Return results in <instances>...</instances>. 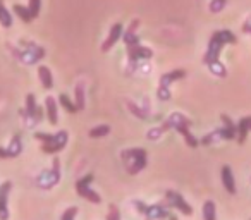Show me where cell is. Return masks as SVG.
I'll list each match as a JSON object with an SVG mask.
<instances>
[{"label":"cell","instance_id":"obj_16","mask_svg":"<svg viewBox=\"0 0 251 220\" xmlns=\"http://www.w3.org/2000/svg\"><path fill=\"white\" fill-rule=\"evenodd\" d=\"M23 114H25V116H28L29 119H33V117H35V114H36V100H35V95H33V93H29L28 97H26V110Z\"/></svg>","mask_w":251,"mask_h":220},{"label":"cell","instance_id":"obj_20","mask_svg":"<svg viewBox=\"0 0 251 220\" xmlns=\"http://www.w3.org/2000/svg\"><path fill=\"white\" fill-rule=\"evenodd\" d=\"M59 101H60V105H62V107L66 108V110H67L69 114L79 112V110H77V107H76V103H74V101H71V98L67 97V95H60V97H59Z\"/></svg>","mask_w":251,"mask_h":220},{"label":"cell","instance_id":"obj_30","mask_svg":"<svg viewBox=\"0 0 251 220\" xmlns=\"http://www.w3.org/2000/svg\"><path fill=\"white\" fill-rule=\"evenodd\" d=\"M127 107H129L131 110H133V114H134V116H136V117H140V119H145V117H147V116H145L143 112H141L140 108H138L136 105L133 103V101H127Z\"/></svg>","mask_w":251,"mask_h":220},{"label":"cell","instance_id":"obj_31","mask_svg":"<svg viewBox=\"0 0 251 220\" xmlns=\"http://www.w3.org/2000/svg\"><path fill=\"white\" fill-rule=\"evenodd\" d=\"M42 119H43V108L36 107V114H35V117H33V121H35V122H40Z\"/></svg>","mask_w":251,"mask_h":220},{"label":"cell","instance_id":"obj_17","mask_svg":"<svg viewBox=\"0 0 251 220\" xmlns=\"http://www.w3.org/2000/svg\"><path fill=\"white\" fill-rule=\"evenodd\" d=\"M9 153H11V158H16L19 157V153H21L23 150V145H21V138H19V134H16L14 138H12L11 145H9Z\"/></svg>","mask_w":251,"mask_h":220},{"label":"cell","instance_id":"obj_3","mask_svg":"<svg viewBox=\"0 0 251 220\" xmlns=\"http://www.w3.org/2000/svg\"><path fill=\"white\" fill-rule=\"evenodd\" d=\"M91 182H93V174H88V175H84V177H81L79 181L76 182V191H77V195H79L81 198H86L88 201L100 203L101 201L100 195H98V193H95L93 189L90 188Z\"/></svg>","mask_w":251,"mask_h":220},{"label":"cell","instance_id":"obj_12","mask_svg":"<svg viewBox=\"0 0 251 220\" xmlns=\"http://www.w3.org/2000/svg\"><path fill=\"white\" fill-rule=\"evenodd\" d=\"M38 77H40V83L43 84L45 90H52L53 86V77H52V73L47 66H40L38 67Z\"/></svg>","mask_w":251,"mask_h":220},{"label":"cell","instance_id":"obj_10","mask_svg":"<svg viewBox=\"0 0 251 220\" xmlns=\"http://www.w3.org/2000/svg\"><path fill=\"white\" fill-rule=\"evenodd\" d=\"M45 108H47V117H49L50 124L57 126L59 122V112H57V100L53 97L45 98Z\"/></svg>","mask_w":251,"mask_h":220},{"label":"cell","instance_id":"obj_29","mask_svg":"<svg viewBox=\"0 0 251 220\" xmlns=\"http://www.w3.org/2000/svg\"><path fill=\"white\" fill-rule=\"evenodd\" d=\"M158 98H160V100H169V98H171V91H169V88L158 86Z\"/></svg>","mask_w":251,"mask_h":220},{"label":"cell","instance_id":"obj_13","mask_svg":"<svg viewBox=\"0 0 251 220\" xmlns=\"http://www.w3.org/2000/svg\"><path fill=\"white\" fill-rule=\"evenodd\" d=\"M184 76H186L184 69H176V71H172V73H167L160 77V86L169 88V84L174 83V81H177V79H182Z\"/></svg>","mask_w":251,"mask_h":220},{"label":"cell","instance_id":"obj_27","mask_svg":"<svg viewBox=\"0 0 251 220\" xmlns=\"http://www.w3.org/2000/svg\"><path fill=\"white\" fill-rule=\"evenodd\" d=\"M107 220H121V213H119V208L115 205L108 206V215Z\"/></svg>","mask_w":251,"mask_h":220},{"label":"cell","instance_id":"obj_18","mask_svg":"<svg viewBox=\"0 0 251 220\" xmlns=\"http://www.w3.org/2000/svg\"><path fill=\"white\" fill-rule=\"evenodd\" d=\"M0 24L4 26V28H11L12 26V18L7 9H5L4 0H0Z\"/></svg>","mask_w":251,"mask_h":220},{"label":"cell","instance_id":"obj_7","mask_svg":"<svg viewBox=\"0 0 251 220\" xmlns=\"http://www.w3.org/2000/svg\"><path fill=\"white\" fill-rule=\"evenodd\" d=\"M127 55H129L131 62H138L141 59H151L153 57V52L147 47H141L140 43L138 45H131L127 47Z\"/></svg>","mask_w":251,"mask_h":220},{"label":"cell","instance_id":"obj_15","mask_svg":"<svg viewBox=\"0 0 251 220\" xmlns=\"http://www.w3.org/2000/svg\"><path fill=\"white\" fill-rule=\"evenodd\" d=\"M14 12H16V16H18L19 19H21L23 23H31L33 19V16H31V12H29V9L28 7H25V5H21V4H14Z\"/></svg>","mask_w":251,"mask_h":220},{"label":"cell","instance_id":"obj_2","mask_svg":"<svg viewBox=\"0 0 251 220\" xmlns=\"http://www.w3.org/2000/svg\"><path fill=\"white\" fill-rule=\"evenodd\" d=\"M122 160L126 164V169L131 175L138 174L147 167V150L145 148H131V150L122 151Z\"/></svg>","mask_w":251,"mask_h":220},{"label":"cell","instance_id":"obj_8","mask_svg":"<svg viewBox=\"0 0 251 220\" xmlns=\"http://www.w3.org/2000/svg\"><path fill=\"white\" fill-rule=\"evenodd\" d=\"M121 36H122V24L121 23H115L110 28V33H108L107 40H105L103 45H101V52H108V50L117 43V40L121 38Z\"/></svg>","mask_w":251,"mask_h":220},{"label":"cell","instance_id":"obj_28","mask_svg":"<svg viewBox=\"0 0 251 220\" xmlns=\"http://www.w3.org/2000/svg\"><path fill=\"white\" fill-rule=\"evenodd\" d=\"M76 213H77L76 206H71V208H67L66 212H64V215H62V219H60V220H74Z\"/></svg>","mask_w":251,"mask_h":220},{"label":"cell","instance_id":"obj_5","mask_svg":"<svg viewBox=\"0 0 251 220\" xmlns=\"http://www.w3.org/2000/svg\"><path fill=\"white\" fill-rule=\"evenodd\" d=\"M12 184L11 182H4V184L0 186V220H7L9 219V193H11Z\"/></svg>","mask_w":251,"mask_h":220},{"label":"cell","instance_id":"obj_23","mask_svg":"<svg viewBox=\"0 0 251 220\" xmlns=\"http://www.w3.org/2000/svg\"><path fill=\"white\" fill-rule=\"evenodd\" d=\"M210 69H212V73L215 74V76H220V77H226L227 76V73H226V67L222 66V64L217 60V62H213V64H210Z\"/></svg>","mask_w":251,"mask_h":220},{"label":"cell","instance_id":"obj_19","mask_svg":"<svg viewBox=\"0 0 251 220\" xmlns=\"http://www.w3.org/2000/svg\"><path fill=\"white\" fill-rule=\"evenodd\" d=\"M203 219H205V220H217V217H215V203H213L212 199L205 201V205H203Z\"/></svg>","mask_w":251,"mask_h":220},{"label":"cell","instance_id":"obj_6","mask_svg":"<svg viewBox=\"0 0 251 220\" xmlns=\"http://www.w3.org/2000/svg\"><path fill=\"white\" fill-rule=\"evenodd\" d=\"M66 143H67V133L66 131H59V133L55 134L53 143L42 145V151L43 153H57V151H60L64 147H66Z\"/></svg>","mask_w":251,"mask_h":220},{"label":"cell","instance_id":"obj_34","mask_svg":"<svg viewBox=\"0 0 251 220\" xmlns=\"http://www.w3.org/2000/svg\"><path fill=\"white\" fill-rule=\"evenodd\" d=\"M169 220H177V219H176V217H171V219H169Z\"/></svg>","mask_w":251,"mask_h":220},{"label":"cell","instance_id":"obj_24","mask_svg":"<svg viewBox=\"0 0 251 220\" xmlns=\"http://www.w3.org/2000/svg\"><path fill=\"white\" fill-rule=\"evenodd\" d=\"M36 140H40L43 145H50L53 143V140H55V134H47V133H36L35 134Z\"/></svg>","mask_w":251,"mask_h":220},{"label":"cell","instance_id":"obj_1","mask_svg":"<svg viewBox=\"0 0 251 220\" xmlns=\"http://www.w3.org/2000/svg\"><path fill=\"white\" fill-rule=\"evenodd\" d=\"M236 42H237L236 36H234L229 29H224V31H215V33H213V36H212V40H210V43H208V50H206L205 57H203V62H205L206 66L217 62V60H219V53H220V50H222V47L226 45V43H236Z\"/></svg>","mask_w":251,"mask_h":220},{"label":"cell","instance_id":"obj_9","mask_svg":"<svg viewBox=\"0 0 251 220\" xmlns=\"http://www.w3.org/2000/svg\"><path fill=\"white\" fill-rule=\"evenodd\" d=\"M222 184L224 188L227 189L229 195H236V181H234V175H232V171H230L229 165H224L222 167Z\"/></svg>","mask_w":251,"mask_h":220},{"label":"cell","instance_id":"obj_25","mask_svg":"<svg viewBox=\"0 0 251 220\" xmlns=\"http://www.w3.org/2000/svg\"><path fill=\"white\" fill-rule=\"evenodd\" d=\"M220 119H222V122H224V127H227L229 131H232V133H236V134H237V126L232 122V121H230V117H229V116L222 114V116H220Z\"/></svg>","mask_w":251,"mask_h":220},{"label":"cell","instance_id":"obj_11","mask_svg":"<svg viewBox=\"0 0 251 220\" xmlns=\"http://www.w3.org/2000/svg\"><path fill=\"white\" fill-rule=\"evenodd\" d=\"M250 131H251V116L241 119L239 124H237V143L243 145L246 141V136Z\"/></svg>","mask_w":251,"mask_h":220},{"label":"cell","instance_id":"obj_14","mask_svg":"<svg viewBox=\"0 0 251 220\" xmlns=\"http://www.w3.org/2000/svg\"><path fill=\"white\" fill-rule=\"evenodd\" d=\"M176 131H177L179 134H182V136H184V140H186V143H188V147L196 148L200 145V141L196 140V138L193 136L191 133H189V126H188V124H179V126H176Z\"/></svg>","mask_w":251,"mask_h":220},{"label":"cell","instance_id":"obj_32","mask_svg":"<svg viewBox=\"0 0 251 220\" xmlns=\"http://www.w3.org/2000/svg\"><path fill=\"white\" fill-rule=\"evenodd\" d=\"M0 158H11V153H9L7 148H0Z\"/></svg>","mask_w":251,"mask_h":220},{"label":"cell","instance_id":"obj_21","mask_svg":"<svg viewBox=\"0 0 251 220\" xmlns=\"http://www.w3.org/2000/svg\"><path fill=\"white\" fill-rule=\"evenodd\" d=\"M108 133H110V126L101 124V126H97L90 131V138H101V136H107Z\"/></svg>","mask_w":251,"mask_h":220},{"label":"cell","instance_id":"obj_35","mask_svg":"<svg viewBox=\"0 0 251 220\" xmlns=\"http://www.w3.org/2000/svg\"><path fill=\"white\" fill-rule=\"evenodd\" d=\"M248 33H251V29H250V31H248Z\"/></svg>","mask_w":251,"mask_h":220},{"label":"cell","instance_id":"obj_26","mask_svg":"<svg viewBox=\"0 0 251 220\" xmlns=\"http://www.w3.org/2000/svg\"><path fill=\"white\" fill-rule=\"evenodd\" d=\"M226 2L227 0H212V2H210V11L217 14V12H220L226 7Z\"/></svg>","mask_w":251,"mask_h":220},{"label":"cell","instance_id":"obj_22","mask_svg":"<svg viewBox=\"0 0 251 220\" xmlns=\"http://www.w3.org/2000/svg\"><path fill=\"white\" fill-rule=\"evenodd\" d=\"M76 107H77V110H83L84 108V86L83 84H77L76 86Z\"/></svg>","mask_w":251,"mask_h":220},{"label":"cell","instance_id":"obj_4","mask_svg":"<svg viewBox=\"0 0 251 220\" xmlns=\"http://www.w3.org/2000/svg\"><path fill=\"white\" fill-rule=\"evenodd\" d=\"M165 201H167V206H176L177 210H181L184 215H191L193 210L188 203L184 201L181 195H177L176 191H167L165 193Z\"/></svg>","mask_w":251,"mask_h":220},{"label":"cell","instance_id":"obj_33","mask_svg":"<svg viewBox=\"0 0 251 220\" xmlns=\"http://www.w3.org/2000/svg\"><path fill=\"white\" fill-rule=\"evenodd\" d=\"M250 29H251V19H248V21L244 23V26H243V31H244V33H248Z\"/></svg>","mask_w":251,"mask_h":220}]
</instances>
